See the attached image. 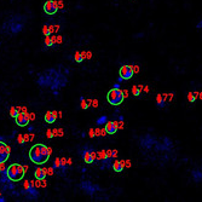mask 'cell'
Listing matches in <instances>:
<instances>
[{"instance_id": "1", "label": "cell", "mask_w": 202, "mask_h": 202, "mask_svg": "<svg viewBox=\"0 0 202 202\" xmlns=\"http://www.w3.org/2000/svg\"><path fill=\"white\" fill-rule=\"evenodd\" d=\"M36 82L40 87H48L52 91H58L59 88L66 87L68 84V78L66 74L55 68H48L43 73H39Z\"/></svg>"}, {"instance_id": "2", "label": "cell", "mask_w": 202, "mask_h": 202, "mask_svg": "<svg viewBox=\"0 0 202 202\" xmlns=\"http://www.w3.org/2000/svg\"><path fill=\"white\" fill-rule=\"evenodd\" d=\"M26 21H27L26 16H23L21 14H15L3 23L1 28H0V32L4 33V34L16 35L24 29Z\"/></svg>"}, {"instance_id": "3", "label": "cell", "mask_w": 202, "mask_h": 202, "mask_svg": "<svg viewBox=\"0 0 202 202\" xmlns=\"http://www.w3.org/2000/svg\"><path fill=\"white\" fill-rule=\"evenodd\" d=\"M51 156V151L45 144H35L29 150V160L35 165H44Z\"/></svg>"}, {"instance_id": "4", "label": "cell", "mask_w": 202, "mask_h": 202, "mask_svg": "<svg viewBox=\"0 0 202 202\" xmlns=\"http://www.w3.org/2000/svg\"><path fill=\"white\" fill-rule=\"evenodd\" d=\"M24 174H26V168L23 166L18 165V163H12L7 167V175L11 182H19L24 178Z\"/></svg>"}, {"instance_id": "5", "label": "cell", "mask_w": 202, "mask_h": 202, "mask_svg": "<svg viewBox=\"0 0 202 202\" xmlns=\"http://www.w3.org/2000/svg\"><path fill=\"white\" fill-rule=\"evenodd\" d=\"M78 154L84 159V161L86 163H93L96 161V157H97L96 149L90 144H85L82 148H80Z\"/></svg>"}, {"instance_id": "6", "label": "cell", "mask_w": 202, "mask_h": 202, "mask_svg": "<svg viewBox=\"0 0 202 202\" xmlns=\"http://www.w3.org/2000/svg\"><path fill=\"white\" fill-rule=\"evenodd\" d=\"M107 99L111 105H120L125 99V92L121 88H111L107 95Z\"/></svg>"}, {"instance_id": "7", "label": "cell", "mask_w": 202, "mask_h": 202, "mask_svg": "<svg viewBox=\"0 0 202 202\" xmlns=\"http://www.w3.org/2000/svg\"><path fill=\"white\" fill-rule=\"evenodd\" d=\"M21 195H24L29 201H36L38 198L40 197V193L39 190L30 183V182H27L26 185H24L23 190H21Z\"/></svg>"}, {"instance_id": "8", "label": "cell", "mask_w": 202, "mask_h": 202, "mask_svg": "<svg viewBox=\"0 0 202 202\" xmlns=\"http://www.w3.org/2000/svg\"><path fill=\"white\" fill-rule=\"evenodd\" d=\"M79 188L81 189V190H82L86 195L91 196V197L95 195L96 191H98V193L103 191V189L100 188L98 184H93L91 180H82V182L79 184Z\"/></svg>"}, {"instance_id": "9", "label": "cell", "mask_w": 202, "mask_h": 202, "mask_svg": "<svg viewBox=\"0 0 202 202\" xmlns=\"http://www.w3.org/2000/svg\"><path fill=\"white\" fill-rule=\"evenodd\" d=\"M156 138L154 136H151L150 133H146L142 137H139V146L142 149H145V150H150L153 148L156 143Z\"/></svg>"}, {"instance_id": "10", "label": "cell", "mask_w": 202, "mask_h": 202, "mask_svg": "<svg viewBox=\"0 0 202 202\" xmlns=\"http://www.w3.org/2000/svg\"><path fill=\"white\" fill-rule=\"evenodd\" d=\"M52 170L59 174V175H64L67 170H68V162L66 159H59L57 157L55 161H53V165H52Z\"/></svg>"}, {"instance_id": "11", "label": "cell", "mask_w": 202, "mask_h": 202, "mask_svg": "<svg viewBox=\"0 0 202 202\" xmlns=\"http://www.w3.org/2000/svg\"><path fill=\"white\" fill-rule=\"evenodd\" d=\"M154 146L156 148L157 151H163V150L167 151V150H171L173 148V142H172V139L170 137L163 136L160 141H156Z\"/></svg>"}, {"instance_id": "12", "label": "cell", "mask_w": 202, "mask_h": 202, "mask_svg": "<svg viewBox=\"0 0 202 202\" xmlns=\"http://www.w3.org/2000/svg\"><path fill=\"white\" fill-rule=\"evenodd\" d=\"M59 6L58 3L55 1V0H47V1L44 4V12L48 16H53L57 14Z\"/></svg>"}, {"instance_id": "13", "label": "cell", "mask_w": 202, "mask_h": 202, "mask_svg": "<svg viewBox=\"0 0 202 202\" xmlns=\"http://www.w3.org/2000/svg\"><path fill=\"white\" fill-rule=\"evenodd\" d=\"M133 74H134V69H133L132 66H128V64L122 66L120 68V70H119V76H121L123 80H130V79H132Z\"/></svg>"}, {"instance_id": "14", "label": "cell", "mask_w": 202, "mask_h": 202, "mask_svg": "<svg viewBox=\"0 0 202 202\" xmlns=\"http://www.w3.org/2000/svg\"><path fill=\"white\" fill-rule=\"evenodd\" d=\"M10 153H11V151H10L9 145L5 142L0 141V165H1V163H5L9 160Z\"/></svg>"}, {"instance_id": "15", "label": "cell", "mask_w": 202, "mask_h": 202, "mask_svg": "<svg viewBox=\"0 0 202 202\" xmlns=\"http://www.w3.org/2000/svg\"><path fill=\"white\" fill-rule=\"evenodd\" d=\"M15 121L19 127H26V126L29 125V116H28L27 113H19V114L15 118Z\"/></svg>"}, {"instance_id": "16", "label": "cell", "mask_w": 202, "mask_h": 202, "mask_svg": "<svg viewBox=\"0 0 202 202\" xmlns=\"http://www.w3.org/2000/svg\"><path fill=\"white\" fill-rule=\"evenodd\" d=\"M118 125H116V122H114V121H108L107 123H105V127H104V131H105V133L107 134H115L116 132H118Z\"/></svg>"}, {"instance_id": "17", "label": "cell", "mask_w": 202, "mask_h": 202, "mask_svg": "<svg viewBox=\"0 0 202 202\" xmlns=\"http://www.w3.org/2000/svg\"><path fill=\"white\" fill-rule=\"evenodd\" d=\"M191 178H193V180L197 184V183H201L202 182V170H193L191 171Z\"/></svg>"}, {"instance_id": "18", "label": "cell", "mask_w": 202, "mask_h": 202, "mask_svg": "<svg viewBox=\"0 0 202 202\" xmlns=\"http://www.w3.org/2000/svg\"><path fill=\"white\" fill-rule=\"evenodd\" d=\"M46 175H47V172H46L45 168H38V170H35L34 177H35L36 180H44L46 178Z\"/></svg>"}, {"instance_id": "19", "label": "cell", "mask_w": 202, "mask_h": 202, "mask_svg": "<svg viewBox=\"0 0 202 202\" xmlns=\"http://www.w3.org/2000/svg\"><path fill=\"white\" fill-rule=\"evenodd\" d=\"M10 182L11 180L7 175V168H1V173H0V183L4 185V184H7Z\"/></svg>"}, {"instance_id": "20", "label": "cell", "mask_w": 202, "mask_h": 202, "mask_svg": "<svg viewBox=\"0 0 202 202\" xmlns=\"http://www.w3.org/2000/svg\"><path fill=\"white\" fill-rule=\"evenodd\" d=\"M56 119H57L56 113H53V111H47L45 114V121L47 123H53L56 121Z\"/></svg>"}, {"instance_id": "21", "label": "cell", "mask_w": 202, "mask_h": 202, "mask_svg": "<svg viewBox=\"0 0 202 202\" xmlns=\"http://www.w3.org/2000/svg\"><path fill=\"white\" fill-rule=\"evenodd\" d=\"M166 100H165V97H163V96H157L156 97V107L159 108V109H163V108H165L166 107Z\"/></svg>"}, {"instance_id": "22", "label": "cell", "mask_w": 202, "mask_h": 202, "mask_svg": "<svg viewBox=\"0 0 202 202\" xmlns=\"http://www.w3.org/2000/svg\"><path fill=\"white\" fill-rule=\"evenodd\" d=\"M123 162L122 161H114V163H113V170H114L115 172H122L123 171Z\"/></svg>"}, {"instance_id": "23", "label": "cell", "mask_w": 202, "mask_h": 202, "mask_svg": "<svg viewBox=\"0 0 202 202\" xmlns=\"http://www.w3.org/2000/svg\"><path fill=\"white\" fill-rule=\"evenodd\" d=\"M43 34H44L45 36H51V35H52V29H51V26H50L48 23H45V24H44Z\"/></svg>"}, {"instance_id": "24", "label": "cell", "mask_w": 202, "mask_h": 202, "mask_svg": "<svg viewBox=\"0 0 202 202\" xmlns=\"http://www.w3.org/2000/svg\"><path fill=\"white\" fill-rule=\"evenodd\" d=\"M108 121H109V120H108V116H107V115H102V116H99V118L96 120V125H97V126H102V125H105Z\"/></svg>"}, {"instance_id": "25", "label": "cell", "mask_w": 202, "mask_h": 202, "mask_svg": "<svg viewBox=\"0 0 202 202\" xmlns=\"http://www.w3.org/2000/svg\"><path fill=\"white\" fill-rule=\"evenodd\" d=\"M55 45V39L52 36H46V39H45V46L48 48V47H52Z\"/></svg>"}, {"instance_id": "26", "label": "cell", "mask_w": 202, "mask_h": 202, "mask_svg": "<svg viewBox=\"0 0 202 202\" xmlns=\"http://www.w3.org/2000/svg\"><path fill=\"white\" fill-rule=\"evenodd\" d=\"M196 96H197V92H191V93H189V95H188V99H189V102H190V103H195V100H196Z\"/></svg>"}, {"instance_id": "27", "label": "cell", "mask_w": 202, "mask_h": 202, "mask_svg": "<svg viewBox=\"0 0 202 202\" xmlns=\"http://www.w3.org/2000/svg\"><path fill=\"white\" fill-rule=\"evenodd\" d=\"M84 58H85L84 55L82 53H79V52L75 53V57H74V59H75V62H76V63H82Z\"/></svg>"}, {"instance_id": "28", "label": "cell", "mask_w": 202, "mask_h": 202, "mask_svg": "<svg viewBox=\"0 0 202 202\" xmlns=\"http://www.w3.org/2000/svg\"><path fill=\"white\" fill-rule=\"evenodd\" d=\"M18 114H19L18 108H11V110H10V116H11V118H14V119H15Z\"/></svg>"}, {"instance_id": "29", "label": "cell", "mask_w": 202, "mask_h": 202, "mask_svg": "<svg viewBox=\"0 0 202 202\" xmlns=\"http://www.w3.org/2000/svg\"><path fill=\"white\" fill-rule=\"evenodd\" d=\"M90 105H91V102H88V100H81V108L84 109V110H87L88 108H90Z\"/></svg>"}, {"instance_id": "30", "label": "cell", "mask_w": 202, "mask_h": 202, "mask_svg": "<svg viewBox=\"0 0 202 202\" xmlns=\"http://www.w3.org/2000/svg\"><path fill=\"white\" fill-rule=\"evenodd\" d=\"M132 93H133V96H136V97H138L141 95V87H133V90H132Z\"/></svg>"}, {"instance_id": "31", "label": "cell", "mask_w": 202, "mask_h": 202, "mask_svg": "<svg viewBox=\"0 0 202 202\" xmlns=\"http://www.w3.org/2000/svg\"><path fill=\"white\" fill-rule=\"evenodd\" d=\"M196 28H197V29H202V19L197 22V24H196Z\"/></svg>"}, {"instance_id": "32", "label": "cell", "mask_w": 202, "mask_h": 202, "mask_svg": "<svg viewBox=\"0 0 202 202\" xmlns=\"http://www.w3.org/2000/svg\"><path fill=\"white\" fill-rule=\"evenodd\" d=\"M88 132H90V133H88V134H90V137H95L96 136V131H93V130H90Z\"/></svg>"}, {"instance_id": "33", "label": "cell", "mask_w": 202, "mask_h": 202, "mask_svg": "<svg viewBox=\"0 0 202 202\" xmlns=\"http://www.w3.org/2000/svg\"><path fill=\"white\" fill-rule=\"evenodd\" d=\"M6 139H7V137H4V136H0V141H1V142H6Z\"/></svg>"}, {"instance_id": "34", "label": "cell", "mask_w": 202, "mask_h": 202, "mask_svg": "<svg viewBox=\"0 0 202 202\" xmlns=\"http://www.w3.org/2000/svg\"><path fill=\"white\" fill-rule=\"evenodd\" d=\"M113 88H120V84H119V82L114 84V86H113Z\"/></svg>"}, {"instance_id": "35", "label": "cell", "mask_w": 202, "mask_h": 202, "mask_svg": "<svg viewBox=\"0 0 202 202\" xmlns=\"http://www.w3.org/2000/svg\"><path fill=\"white\" fill-rule=\"evenodd\" d=\"M92 104H93V107H97V105H98V102H97V100L95 99V100H93V103H92Z\"/></svg>"}, {"instance_id": "36", "label": "cell", "mask_w": 202, "mask_h": 202, "mask_svg": "<svg viewBox=\"0 0 202 202\" xmlns=\"http://www.w3.org/2000/svg\"><path fill=\"white\" fill-rule=\"evenodd\" d=\"M6 200H5V197H3V196H0V202H5Z\"/></svg>"}, {"instance_id": "37", "label": "cell", "mask_w": 202, "mask_h": 202, "mask_svg": "<svg viewBox=\"0 0 202 202\" xmlns=\"http://www.w3.org/2000/svg\"><path fill=\"white\" fill-rule=\"evenodd\" d=\"M123 81V79L121 78V76H119V79H118V82H122Z\"/></svg>"}, {"instance_id": "38", "label": "cell", "mask_w": 202, "mask_h": 202, "mask_svg": "<svg viewBox=\"0 0 202 202\" xmlns=\"http://www.w3.org/2000/svg\"><path fill=\"white\" fill-rule=\"evenodd\" d=\"M0 173H1V166H0Z\"/></svg>"}]
</instances>
